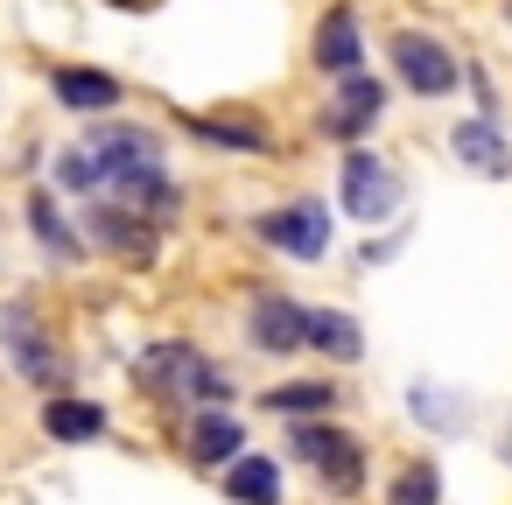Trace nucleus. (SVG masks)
Masks as SVG:
<instances>
[{
  "label": "nucleus",
  "instance_id": "obj_1",
  "mask_svg": "<svg viewBox=\"0 0 512 505\" xmlns=\"http://www.w3.org/2000/svg\"><path fill=\"white\" fill-rule=\"evenodd\" d=\"M99 176H106V197L148 211V218H169L176 211V183H169V162H162V141L148 127H127V120H99L85 134Z\"/></svg>",
  "mask_w": 512,
  "mask_h": 505
},
{
  "label": "nucleus",
  "instance_id": "obj_2",
  "mask_svg": "<svg viewBox=\"0 0 512 505\" xmlns=\"http://www.w3.org/2000/svg\"><path fill=\"white\" fill-rule=\"evenodd\" d=\"M134 372H141V386H155V393L176 400V407H218V400L232 393V379H225L197 344H183V337L148 344V351L134 358Z\"/></svg>",
  "mask_w": 512,
  "mask_h": 505
},
{
  "label": "nucleus",
  "instance_id": "obj_3",
  "mask_svg": "<svg viewBox=\"0 0 512 505\" xmlns=\"http://www.w3.org/2000/svg\"><path fill=\"white\" fill-rule=\"evenodd\" d=\"M288 449L323 477V491L358 498V484H365V449H358V435H344V428H330V421L316 414V421H295V428H288Z\"/></svg>",
  "mask_w": 512,
  "mask_h": 505
},
{
  "label": "nucleus",
  "instance_id": "obj_4",
  "mask_svg": "<svg viewBox=\"0 0 512 505\" xmlns=\"http://www.w3.org/2000/svg\"><path fill=\"white\" fill-rule=\"evenodd\" d=\"M386 50H393V78H400L414 99H442V92H456V78H463L456 50H449V43H435L428 29H400Z\"/></svg>",
  "mask_w": 512,
  "mask_h": 505
},
{
  "label": "nucleus",
  "instance_id": "obj_5",
  "mask_svg": "<svg viewBox=\"0 0 512 505\" xmlns=\"http://www.w3.org/2000/svg\"><path fill=\"white\" fill-rule=\"evenodd\" d=\"M337 190H344V211H351L358 225H386V218L400 211V176H393V162H379V155H365V148L344 155Z\"/></svg>",
  "mask_w": 512,
  "mask_h": 505
},
{
  "label": "nucleus",
  "instance_id": "obj_6",
  "mask_svg": "<svg viewBox=\"0 0 512 505\" xmlns=\"http://www.w3.org/2000/svg\"><path fill=\"white\" fill-rule=\"evenodd\" d=\"M92 246H106V253H120V260H155L162 253V225L148 218V211H134V204H120V197H106V204H92Z\"/></svg>",
  "mask_w": 512,
  "mask_h": 505
},
{
  "label": "nucleus",
  "instance_id": "obj_7",
  "mask_svg": "<svg viewBox=\"0 0 512 505\" xmlns=\"http://www.w3.org/2000/svg\"><path fill=\"white\" fill-rule=\"evenodd\" d=\"M260 239H267L274 253H288V260H323V253H330V211H323L316 197L281 204V211L260 218Z\"/></svg>",
  "mask_w": 512,
  "mask_h": 505
},
{
  "label": "nucleus",
  "instance_id": "obj_8",
  "mask_svg": "<svg viewBox=\"0 0 512 505\" xmlns=\"http://www.w3.org/2000/svg\"><path fill=\"white\" fill-rule=\"evenodd\" d=\"M379 113H386V85L365 78V71H351V78H337V99L316 113V127H323L330 141H358V134L379 127Z\"/></svg>",
  "mask_w": 512,
  "mask_h": 505
},
{
  "label": "nucleus",
  "instance_id": "obj_9",
  "mask_svg": "<svg viewBox=\"0 0 512 505\" xmlns=\"http://www.w3.org/2000/svg\"><path fill=\"white\" fill-rule=\"evenodd\" d=\"M0 344H8L15 372H22L29 386L57 379V351H50V330L36 323V309H29V302H8V316H0Z\"/></svg>",
  "mask_w": 512,
  "mask_h": 505
},
{
  "label": "nucleus",
  "instance_id": "obj_10",
  "mask_svg": "<svg viewBox=\"0 0 512 505\" xmlns=\"http://www.w3.org/2000/svg\"><path fill=\"white\" fill-rule=\"evenodd\" d=\"M449 148H456V162L463 169H477V176H512V141H505V127L491 120V113H477V120H456L449 127Z\"/></svg>",
  "mask_w": 512,
  "mask_h": 505
},
{
  "label": "nucleus",
  "instance_id": "obj_11",
  "mask_svg": "<svg viewBox=\"0 0 512 505\" xmlns=\"http://www.w3.org/2000/svg\"><path fill=\"white\" fill-rule=\"evenodd\" d=\"M246 337L260 344V351H302L309 344V309L302 302H288V295H267V302H253V316H246Z\"/></svg>",
  "mask_w": 512,
  "mask_h": 505
},
{
  "label": "nucleus",
  "instance_id": "obj_12",
  "mask_svg": "<svg viewBox=\"0 0 512 505\" xmlns=\"http://www.w3.org/2000/svg\"><path fill=\"white\" fill-rule=\"evenodd\" d=\"M316 64L330 78H351L365 71V36H358V8H330L323 29H316Z\"/></svg>",
  "mask_w": 512,
  "mask_h": 505
},
{
  "label": "nucleus",
  "instance_id": "obj_13",
  "mask_svg": "<svg viewBox=\"0 0 512 505\" xmlns=\"http://www.w3.org/2000/svg\"><path fill=\"white\" fill-rule=\"evenodd\" d=\"M50 92H57L71 113H113V106H120V78H106V71H78V64H64V71L50 78Z\"/></svg>",
  "mask_w": 512,
  "mask_h": 505
},
{
  "label": "nucleus",
  "instance_id": "obj_14",
  "mask_svg": "<svg viewBox=\"0 0 512 505\" xmlns=\"http://www.w3.org/2000/svg\"><path fill=\"white\" fill-rule=\"evenodd\" d=\"M43 428H50L57 442H99V435H106V407H99V400H78V393H57V400L43 407Z\"/></svg>",
  "mask_w": 512,
  "mask_h": 505
},
{
  "label": "nucleus",
  "instance_id": "obj_15",
  "mask_svg": "<svg viewBox=\"0 0 512 505\" xmlns=\"http://www.w3.org/2000/svg\"><path fill=\"white\" fill-rule=\"evenodd\" d=\"M309 344H316L323 358H337V365L365 358V330H358V316H344V309H309Z\"/></svg>",
  "mask_w": 512,
  "mask_h": 505
},
{
  "label": "nucleus",
  "instance_id": "obj_16",
  "mask_svg": "<svg viewBox=\"0 0 512 505\" xmlns=\"http://www.w3.org/2000/svg\"><path fill=\"white\" fill-rule=\"evenodd\" d=\"M225 498L232 505H281V470L267 456H239V463H225Z\"/></svg>",
  "mask_w": 512,
  "mask_h": 505
},
{
  "label": "nucleus",
  "instance_id": "obj_17",
  "mask_svg": "<svg viewBox=\"0 0 512 505\" xmlns=\"http://www.w3.org/2000/svg\"><path fill=\"white\" fill-rule=\"evenodd\" d=\"M260 400H267V414L316 421V414H330V407H337V386H330V379H288V386H274V393H260Z\"/></svg>",
  "mask_w": 512,
  "mask_h": 505
},
{
  "label": "nucleus",
  "instance_id": "obj_18",
  "mask_svg": "<svg viewBox=\"0 0 512 505\" xmlns=\"http://www.w3.org/2000/svg\"><path fill=\"white\" fill-rule=\"evenodd\" d=\"M239 442H246V435H239L232 414H204V421L190 428V463H197V470H211V463H239Z\"/></svg>",
  "mask_w": 512,
  "mask_h": 505
},
{
  "label": "nucleus",
  "instance_id": "obj_19",
  "mask_svg": "<svg viewBox=\"0 0 512 505\" xmlns=\"http://www.w3.org/2000/svg\"><path fill=\"white\" fill-rule=\"evenodd\" d=\"M211 148H246V155H267L274 141H267V127H253V120H190Z\"/></svg>",
  "mask_w": 512,
  "mask_h": 505
},
{
  "label": "nucleus",
  "instance_id": "obj_20",
  "mask_svg": "<svg viewBox=\"0 0 512 505\" xmlns=\"http://www.w3.org/2000/svg\"><path fill=\"white\" fill-rule=\"evenodd\" d=\"M29 225H36V239H43L57 260H78V253H85V239H71V232H64V218H57V204H50L43 190L29 197Z\"/></svg>",
  "mask_w": 512,
  "mask_h": 505
},
{
  "label": "nucleus",
  "instance_id": "obj_21",
  "mask_svg": "<svg viewBox=\"0 0 512 505\" xmlns=\"http://www.w3.org/2000/svg\"><path fill=\"white\" fill-rule=\"evenodd\" d=\"M442 498V477H435V463L421 456V463H407L400 477H393V505H435Z\"/></svg>",
  "mask_w": 512,
  "mask_h": 505
},
{
  "label": "nucleus",
  "instance_id": "obj_22",
  "mask_svg": "<svg viewBox=\"0 0 512 505\" xmlns=\"http://www.w3.org/2000/svg\"><path fill=\"white\" fill-rule=\"evenodd\" d=\"M57 183H64V190H106V176H99V162H92V148H85V141L57 155Z\"/></svg>",
  "mask_w": 512,
  "mask_h": 505
},
{
  "label": "nucleus",
  "instance_id": "obj_23",
  "mask_svg": "<svg viewBox=\"0 0 512 505\" xmlns=\"http://www.w3.org/2000/svg\"><path fill=\"white\" fill-rule=\"evenodd\" d=\"M414 414H421L428 428H463V407H456V400H442L435 386H414Z\"/></svg>",
  "mask_w": 512,
  "mask_h": 505
}]
</instances>
